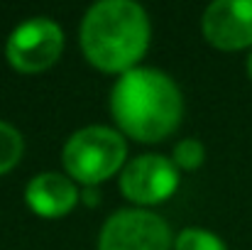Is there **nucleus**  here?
<instances>
[{
  "label": "nucleus",
  "instance_id": "1",
  "mask_svg": "<svg viewBox=\"0 0 252 250\" xmlns=\"http://www.w3.org/2000/svg\"><path fill=\"white\" fill-rule=\"evenodd\" d=\"M110 108L127 135L152 143L176 128L184 103L179 86L164 71L132 67L113 86Z\"/></svg>",
  "mask_w": 252,
  "mask_h": 250
},
{
  "label": "nucleus",
  "instance_id": "2",
  "mask_svg": "<svg viewBox=\"0 0 252 250\" xmlns=\"http://www.w3.org/2000/svg\"><path fill=\"white\" fill-rule=\"evenodd\" d=\"M150 17L135 0H98L81 20L86 57L105 71H127L145 54Z\"/></svg>",
  "mask_w": 252,
  "mask_h": 250
},
{
  "label": "nucleus",
  "instance_id": "3",
  "mask_svg": "<svg viewBox=\"0 0 252 250\" xmlns=\"http://www.w3.org/2000/svg\"><path fill=\"white\" fill-rule=\"evenodd\" d=\"M125 140L108 125H86L64 145V165L71 177L93 186L110 177L125 160Z\"/></svg>",
  "mask_w": 252,
  "mask_h": 250
},
{
  "label": "nucleus",
  "instance_id": "4",
  "mask_svg": "<svg viewBox=\"0 0 252 250\" xmlns=\"http://www.w3.org/2000/svg\"><path fill=\"white\" fill-rule=\"evenodd\" d=\"M169 223L145 209H120L103 223L98 250H169Z\"/></svg>",
  "mask_w": 252,
  "mask_h": 250
},
{
  "label": "nucleus",
  "instance_id": "5",
  "mask_svg": "<svg viewBox=\"0 0 252 250\" xmlns=\"http://www.w3.org/2000/svg\"><path fill=\"white\" fill-rule=\"evenodd\" d=\"M64 47V32L57 20L34 15L22 20L7 37L5 54L20 71H39L49 67Z\"/></svg>",
  "mask_w": 252,
  "mask_h": 250
},
{
  "label": "nucleus",
  "instance_id": "6",
  "mask_svg": "<svg viewBox=\"0 0 252 250\" xmlns=\"http://www.w3.org/2000/svg\"><path fill=\"white\" fill-rule=\"evenodd\" d=\"M179 184L176 165L164 155H140L127 162L120 174V189L127 199L140 204H155L167 199Z\"/></svg>",
  "mask_w": 252,
  "mask_h": 250
},
{
  "label": "nucleus",
  "instance_id": "7",
  "mask_svg": "<svg viewBox=\"0 0 252 250\" xmlns=\"http://www.w3.org/2000/svg\"><path fill=\"white\" fill-rule=\"evenodd\" d=\"M203 35L223 49L252 44V0H213L203 12Z\"/></svg>",
  "mask_w": 252,
  "mask_h": 250
},
{
  "label": "nucleus",
  "instance_id": "8",
  "mask_svg": "<svg viewBox=\"0 0 252 250\" xmlns=\"http://www.w3.org/2000/svg\"><path fill=\"white\" fill-rule=\"evenodd\" d=\"M79 199L76 184L59 172H42L27 184V204L42 216H62Z\"/></svg>",
  "mask_w": 252,
  "mask_h": 250
},
{
  "label": "nucleus",
  "instance_id": "9",
  "mask_svg": "<svg viewBox=\"0 0 252 250\" xmlns=\"http://www.w3.org/2000/svg\"><path fill=\"white\" fill-rule=\"evenodd\" d=\"M176 250H228V246L206 228H184L176 238Z\"/></svg>",
  "mask_w": 252,
  "mask_h": 250
},
{
  "label": "nucleus",
  "instance_id": "10",
  "mask_svg": "<svg viewBox=\"0 0 252 250\" xmlns=\"http://www.w3.org/2000/svg\"><path fill=\"white\" fill-rule=\"evenodd\" d=\"M22 135L15 125L0 120V172H7L22 155Z\"/></svg>",
  "mask_w": 252,
  "mask_h": 250
},
{
  "label": "nucleus",
  "instance_id": "11",
  "mask_svg": "<svg viewBox=\"0 0 252 250\" xmlns=\"http://www.w3.org/2000/svg\"><path fill=\"white\" fill-rule=\"evenodd\" d=\"M203 162V145L196 138H186L174 145V165L193 169Z\"/></svg>",
  "mask_w": 252,
  "mask_h": 250
},
{
  "label": "nucleus",
  "instance_id": "12",
  "mask_svg": "<svg viewBox=\"0 0 252 250\" xmlns=\"http://www.w3.org/2000/svg\"><path fill=\"white\" fill-rule=\"evenodd\" d=\"M84 196H86V201H88V204H93V201H95V189H93V186H86Z\"/></svg>",
  "mask_w": 252,
  "mask_h": 250
},
{
  "label": "nucleus",
  "instance_id": "13",
  "mask_svg": "<svg viewBox=\"0 0 252 250\" xmlns=\"http://www.w3.org/2000/svg\"><path fill=\"white\" fill-rule=\"evenodd\" d=\"M248 71H250V79H252V52H250V59H248Z\"/></svg>",
  "mask_w": 252,
  "mask_h": 250
}]
</instances>
